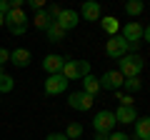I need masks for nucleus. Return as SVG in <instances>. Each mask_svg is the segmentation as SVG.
Returning a JSON list of instances; mask_svg holds the SVG:
<instances>
[{
  "mask_svg": "<svg viewBox=\"0 0 150 140\" xmlns=\"http://www.w3.org/2000/svg\"><path fill=\"white\" fill-rule=\"evenodd\" d=\"M118 63H120L118 73H120L123 78H140V73H143V68H145V60L140 58L138 53H128V55H123Z\"/></svg>",
  "mask_w": 150,
  "mask_h": 140,
  "instance_id": "nucleus-1",
  "label": "nucleus"
},
{
  "mask_svg": "<svg viewBox=\"0 0 150 140\" xmlns=\"http://www.w3.org/2000/svg\"><path fill=\"white\" fill-rule=\"evenodd\" d=\"M130 50H138V45H130L125 38H120V35H112L110 40H105V55L112 60H120L123 55H128Z\"/></svg>",
  "mask_w": 150,
  "mask_h": 140,
  "instance_id": "nucleus-2",
  "label": "nucleus"
},
{
  "mask_svg": "<svg viewBox=\"0 0 150 140\" xmlns=\"http://www.w3.org/2000/svg\"><path fill=\"white\" fill-rule=\"evenodd\" d=\"M65 80H83L85 75H90V63L88 60H68L63 65Z\"/></svg>",
  "mask_w": 150,
  "mask_h": 140,
  "instance_id": "nucleus-3",
  "label": "nucleus"
},
{
  "mask_svg": "<svg viewBox=\"0 0 150 140\" xmlns=\"http://www.w3.org/2000/svg\"><path fill=\"white\" fill-rule=\"evenodd\" d=\"M5 28L13 33V35H23V33L28 30V15L23 8H18V10H10L5 15Z\"/></svg>",
  "mask_w": 150,
  "mask_h": 140,
  "instance_id": "nucleus-4",
  "label": "nucleus"
},
{
  "mask_svg": "<svg viewBox=\"0 0 150 140\" xmlns=\"http://www.w3.org/2000/svg\"><path fill=\"white\" fill-rule=\"evenodd\" d=\"M93 128L100 135H110L112 128H115V113H112V110H100V113L93 118Z\"/></svg>",
  "mask_w": 150,
  "mask_h": 140,
  "instance_id": "nucleus-5",
  "label": "nucleus"
},
{
  "mask_svg": "<svg viewBox=\"0 0 150 140\" xmlns=\"http://www.w3.org/2000/svg\"><path fill=\"white\" fill-rule=\"evenodd\" d=\"M98 83H100V90H115V93H118L120 88H123L125 78L120 75L118 70H105V73L98 78Z\"/></svg>",
  "mask_w": 150,
  "mask_h": 140,
  "instance_id": "nucleus-6",
  "label": "nucleus"
},
{
  "mask_svg": "<svg viewBox=\"0 0 150 140\" xmlns=\"http://www.w3.org/2000/svg\"><path fill=\"white\" fill-rule=\"evenodd\" d=\"M93 103H95V98H90V95H85V93H70L68 95V105L73 110H80V113H85V110H90L93 108Z\"/></svg>",
  "mask_w": 150,
  "mask_h": 140,
  "instance_id": "nucleus-7",
  "label": "nucleus"
},
{
  "mask_svg": "<svg viewBox=\"0 0 150 140\" xmlns=\"http://www.w3.org/2000/svg\"><path fill=\"white\" fill-rule=\"evenodd\" d=\"M70 58H63V55H55V53H50V55H45L43 58V70L48 73V75H58V73H63V65L68 63Z\"/></svg>",
  "mask_w": 150,
  "mask_h": 140,
  "instance_id": "nucleus-8",
  "label": "nucleus"
},
{
  "mask_svg": "<svg viewBox=\"0 0 150 140\" xmlns=\"http://www.w3.org/2000/svg\"><path fill=\"white\" fill-rule=\"evenodd\" d=\"M68 83L70 80H65L63 73H58V75H48V80H45V93H48V95H60V93L68 90Z\"/></svg>",
  "mask_w": 150,
  "mask_h": 140,
  "instance_id": "nucleus-9",
  "label": "nucleus"
},
{
  "mask_svg": "<svg viewBox=\"0 0 150 140\" xmlns=\"http://www.w3.org/2000/svg\"><path fill=\"white\" fill-rule=\"evenodd\" d=\"M78 23H80V15H78L75 10H70V8H68V10H63V13L58 15L55 25H58V28H63V30L68 33V30H73V28H78Z\"/></svg>",
  "mask_w": 150,
  "mask_h": 140,
  "instance_id": "nucleus-10",
  "label": "nucleus"
},
{
  "mask_svg": "<svg viewBox=\"0 0 150 140\" xmlns=\"http://www.w3.org/2000/svg\"><path fill=\"white\" fill-rule=\"evenodd\" d=\"M120 38H125L128 40L130 45H138L140 40H143V25H140V23H128V25L123 28V33H120Z\"/></svg>",
  "mask_w": 150,
  "mask_h": 140,
  "instance_id": "nucleus-11",
  "label": "nucleus"
},
{
  "mask_svg": "<svg viewBox=\"0 0 150 140\" xmlns=\"http://www.w3.org/2000/svg\"><path fill=\"white\" fill-rule=\"evenodd\" d=\"M100 3H95V0H88V3H83V8H80V13L78 15L80 18H85V23H95V20H100Z\"/></svg>",
  "mask_w": 150,
  "mask_h": 140,
  "instance_id": "nucleus-12",
  "label": "nucleus"
},
{
  "mask_svg": "<svg viewBox=\"0 0 150 140\" xmlns=\"http://www.w3.org/2000/svg\"><path fill=\"white\" fill-rule=\"evenodd\" d=\"M135 120H138V110H135L133 105H120V108L115 110V123L128 125V123H135Z\"/></svg>",
  "mask_w": 150,
  "mask_h": 140,
  "instance_id": "nucleus-13",
  "label": "nucleus"
},
{
  "mask_svg": "<svg viewBox=\"0 0 150 140\" xmlns=\"http://www.w3.org/2000/svg\"><path fill=\"white\" fill-rule=\"evenodd\" d=\"M135 140H150V115L135 120Z\"/></svg>",
  "mask_w": 150,
  "mask_h": 140,
  "instance_id": "nucleus-14",
  "label": "nucleus"
},
{
  "mask_svg": "<svg viewBox=\"0 0 150 140\" xmlns=\"http://www.w3.org/2000/svg\"><path fill=\"white\" fill-rule=\"evenodd\" d=\"M10 63L15 65V68H28V65H30V50H25V48L13 50L10 53Z\"/></svg>",
  "mask_w": 150,
  "mask_h": 140,
  "instance_id": "nucleus-15",
  "label": "nucleus"
},
{
  "mask_svg": "<svg viewBox=\"0 0 150 140\" xmlns=\"http://www.w3.org/2000/svg\"><path fill=\"white\" fill-rule=\"evenodd\" d=\"M83 93L90 95V98H95L98 93H100V83H98L95 75H85V78H83Z\"/></svg>",
  "mask_w": 150,
  "mask_h": 140,
  "instance_id": "nucleus-16",
  "label": "nucleus"
},
{
  "mask_svg": "<svg viewBox=\"0 0 150 140\" xmlns=\"http://www.w3.org/2000/svg\"><path fill=\"white\" fill-rule=\"evenodd\" d=\"M100 25H103V30L108 33V35H118L120 33V23H118V18H112V15H105V18H100Z\"/></svg>",
  "mask_w": 150,
  "mask_h": 140,
  "instance_id": "nucleus-17",
  "label": "nucleus"
},
{
  "mask_svg": "<svg viewBox=\"0 0 150 140\" xmlns=\"http://www.w3.org/2000/svg\"><path fill=\"white\" fill-rule=\"evenodd\" d=\"M33 25H35L38 30H48V28L53 25V20L48 18V13H45V10H40V13H35V18H33Z\"/></svg>",
  "mask_w": 150,
  "mask_h": 140,
  "instance_id": "nucleus-18",
  "label": "nucleus"
},
{
  "mask_svg": "<svg viewBox=\"0 0 150 140\" xmlns=\"http://www.w3.org/2000/svg\"><path fill=\"white\" fill-rule=\"evenodd\" d=\"M143 10H145V3H143V0H128V3H125V13L133 15V18H138Z\"/></svg>",
  "mask_w": 150,
  "mask_h": 140,
  "instance_id": "nucleus-19",
  "label": "nucleus"
},
{
  "mask_svg": "<svg viewBox=\"0 0 150 140\" xmlns=\"http://www.w3.org/2000/svg\"><path fill=\"white\" fill-rule=\"evenodd\" d=\"M45 35H48L50 43H60V40H65V30H63V28H58L55 23L48 28V30H45Z\"/></svg>",
  "mask_w": 150,
  "mask_h": 140,
  "instance_id": "nucleus-20",
  "label": "nucleus"
},
{
  "mask_svg": "<svg viewBox=\"0 0 150 140\" xmlns=\"http://www.w3.org/2000/svg\"><path fill=\"white\" fill-rule=\"evenodd\" d=\"M65 138H68V140L83 138V125H80V123H70L68 128H65Z\"/></svg>",
  "mask_w": 150,
  "mask_h": 140,
  "instance_id": "nucleus-21",
  "label": "nucleus"
},
{
  "mask_svg": "<svg viewBox=\"0 0 150 140\" xmlns=\"http://www.w3.org/2000/svg\"><path fill=\"white\" fill-rule=\"evenodd\" d=\"M123 85H125V90H128V95H130V93H138L140 88H143V80H140V78H125Z\"/></svg>",
  "mask_w": 150,
  "mask_h": 140,
  "instance_id": "nucleus-22",
  "label": "nucleus"
},
{
  "mask_svg": "<svg viewBox=\"0 0 150 140\" xmlns=\"http://www.w3.org/2000/svg\"><path fill=\"white\" fill-rule=\"evenodd\" d=\"M15 88V80L10 75H0V93H10Z\"/></svg>",
  "mask_w": 150,
  "mask_h": 140,
  "instance_id": "nucleus-23",
  "label": "nucleus"
},
{
  "mask_svg": "<svg viewBox=\"0 0 150 140\" xmlns=\"http://www.w3.org/2000/svg\"><path fill=\"white\" fill-rule=\"evenodd\" d=\"M45 13H48V18L55 23V20H58V15L63 13V8H60V5H48V8H45Z\"/></svg>",
  "mask_w": 150,
  "mask_h": 140,
  "instance_id": "nucleus-24",
  "label": "nucleus"
},
{
  "mask_svg": "<svg viewBox=\"0 0 150 140\" xmlns=\"http://www.w3.org/2000/svg\"><path fill=\"white\" fill-rule=\"evenodd\" d=\"M5 63H10V50H8V48H0V68H3Z\"/></svg>",
  "mask_w": 150,
  "mask_h": 140,
  "instance_id": "nucleus-25",
  "label": "nucleus"
},
{
  "mask_svg": "<svg viewBox=\"0 0 150 140\" xmlns=\"http://www.w3.org/2000/svg\"><path fill=\"white\" fill-rule=\"evenodd\" d=\"M118 100L120 105H133V95H128V93H118Z\"/></svg>",
  "mask_w": 150,
  "mask_h": 140,
  "instance_id": "nucleus-26",
  "label": "nucleus"
},
{
  "mask_svg": "<svg viewBox=\"0 0 150 140\" xmlns=\"http://www.w3.org/2000/svg\"><path fill=\"white\" fill-rule=\"evenodd\" d=\"M10 13V3L8 0H0V15H8Z\"/></svg>",
  "mask_w": 150,
  "mask_h": 140,
  "instance_id": "nucleus-27",
  "label": "nucleus"
},
{
  "mask_svg": "<svg viewBox=\"0 0 150 140\" xmlns=\"http://www.w3.org/2000/svg\"><path fill=\"white\" fill-rule=\"evenodd\" d=\"M108 140H130V138L125 133H110V135H108Z\"/></svg>",
  "mask_w": 150,
  "mask_h": 140,
  "instance_id": "nucleus-28",
  "label": "nucleus"
},
{
  "mask_svg": "<svg viewBox=\"0 0 150 140\" xmlns=\"http://www.w3.org/2000/svg\"><path fill=\"white\" fill-rule=\"evenodd\" d=\"M30 8H33V10H35V13H40V10H43V0H30Z\"/></svg>",
  "mask_w": 150,
  "mask_h": 140,
  "instance_id": "nucleus-29",
  "label": "nucleus"
},
{
  "mask_svg": "<svg viewBox=\"0 0 150 140\" xmlns=\"http://www.w3.org/2000/svg\"><path fill=\"white\" fill-rule=\"evenodd\" d=\"M45 140H68V138H65V133H50Z\"/></svg>",
  "mask_w": 150,
  "mask_h": 140,
  "instance_id": "nucleus-30",
  "label": "nucleus"
},
{
  "mask_svg": "<svg viewBox=\"0 0 150 140\" xmlns=\"http://www.w3.org/2000/svg\"><path fill=\"white\" fill-rule=\"evenodd\" d=\"M143 40H145V43H150V25L143 28Z\"/></svg>",
  "mask_w": 150,
  "mask_h": 140,
  "instance_id": "nucleus-31",
  "label": "nucleus"
},
{
  "mask_svg": "<svg viewBox=\"0 0 150 140\" xmlns=\"http://www.w3.org/2000/svg\"><path fill=\"white\" fill-rule=\"evenodd\" d=\"M95 140H108V135H100V133H98V135H95Z\"/></svg>",
  "mask_w": 150,
  "mask_h": 140,
  "instance_id": "nucleus-32",
  "label": "nucleus"
},
{
  "mask_svg": "<svg viewBox=\"0 0 150 140\" xmlns=\"http://www.w3.org/2000/svg\"><path fill=\"white\" fill-rule=\"evenodd\" d=\"M3 25H5V15H0V28H3Z\"/></svg>",
  "mask_w": 150,
  "mask_h": 140,
  "instance_id": "nucleus-33",
  "label": "nucleus"
},
{
  "mask_svg": "<svg viewBox=\"0 0 150 140\" xmlns=\"http://www.w3.org/2000/svg\"><path fill=\"white\" fill-rule=\"evenodd\" d=\"M0 75H5V73H3V68H0Z\"/></svg>",
  "mask_w": 150,
  "mask_h": 140,
  "instance_id": "nucleus-34",
  "label": "nucleus"
},
{
  "mask_svg": "<svg viewBox=\"0 0 150 140\" xmlns=\"http://www.w3.org/2000/svg\"><path fill=\"white\" fill-rule=\"evenodd\" d=\"M78 140H83V138H78Z\"/></svg>",
  "mask_w": 150,
  "mask_h": 140,
  "instance_id": "nucleus-35",
  "label": "nucleus"
}]
</instances>
